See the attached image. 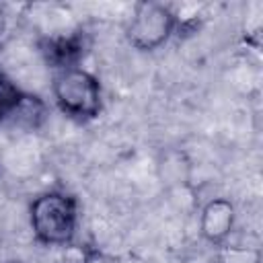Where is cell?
Masks as SVG:
<instances>
[{
	"label": "cell",
	"mask_w": 263,
	"mask_h": 263,
	"mask_svg": "<svg viewBox=\"0 0 263 263\" xmlns=\"http://www.w3.org/2000/svg\"><path fill=\"white\" fill-rule=\"evenodd\" d=\"M51 95L55 107L76 123H88L101 115V82L92 72L80 66L55 70L51 80Z\"/></svg>",
	"instance_id": "obj_2"
},
{
	"label": "cell",
	"mask_w": 263,
	"mask_h": 263,
	"mask_svg": "<svg viewBox=\"0 0 263 263\" xmlns=\"http://www.w3.org/2000/svg\"><path fill=\"white\" fill-rule=\"evenodd\" d=\"M218 263H261V253L255 247L240 245H220Z\"/></svg>",
	"instance_id": "obj_8"
},
{
	"label": "cell",
	"mask_w": 263,
	"mask_h": 263,
	"mask_svg": "<svg viewBox=\"0 0 263 263\" xmlns=\"http://www.w3.org/2000/svg\"><path fill=\"white\" fill-rule=\"evenodd\" d=\"M177 23V14L168 4L146 0L134 6L125 27V39L138 51H156L173 37Z\"/></svg>",
	"instance_id": "obj_3"
},
{
	"label": "cell",
	"mask_w": 263,
	"mask_h": 263,
	"mask_svg": "<svg viewBox=\"0 0 263 263\" xmlns=\"http://www.w3.org/2000/svg\"><path fill=\"white\" fill-rule=\"evenodd\" d=\"M55 263H117V259L97 247L72 242L64 247V253L55 259Z\"/></svg>",
	"instance_id": "obj_7"
},
{
	"label": "cell",
	"mask_w": 263,
	"mask_h": 263,
	"mask_svg": "<svg viewBox=\"0 0 263 263\" xmlns=\"http://www.w3.org/2000/svg\"><path fill=\"white\" fill-rule=\"evenodd\" d=\"M29 224L39 245L64 249L76 236L78 199L60 189L43 191L29 205Z\"/></svg>",
	"instance_id": "obj_1"
},
{
	"label": "cell",
	"mask_w": 263,
	"mask_h": 263,
	"mask_svg": "<svg viewBox=\"0 0 263 263\" xmlns=\"http://www.w3.org/2000/svg\"><path fill=\"white\" fill-rule=\"evenodd\" d=\"M8 263H21V261H8Z\"/></svg>",
	"instance_id": "obj_9"
},
{
	"label": "cell",
	"mask_w": 263,
	"mask_h": 263,
	"mask_svg": "<svg viewBox=\"0 0 263 263\" xmlns=\"http://www.w3.org/2000/svg\"><path fill=\"white\" fill-rule=\"evenodd\" d=\"M236 220L234 203L226 197H212L199 212V234L214 247L226 245Z\"/></svg>",
	"instance_id": "obj_4"
},
{
	"label": "cell",
	"mask_w": 263,
	"mask_h": 263,
	"mask_svg": "<svg viewBox=\"0 0 263 263\" xmlns=\"http://www.w3.org/2000/svg\"><path fill=\"white\" fill-rule=\"evenodd\" d=\"M88 51V41L82 31H68L60 35H49L41 41V53L49 66L55 70L74 68L82 62Z\"/></svg>",
	"instance_id": "obj_5"
},
{
	"label": "cell",
	"mask_w": 263,
	"mask_h": 263,
	"mask_svg": "<svg viewBox=\"0 0 263 263\" xmlns=\"http://www.w3.org/2000/svg\"><path fill=\"white\" fill-rule=\"evenodd\" d=\"M31 92H25L12 78L0 72V123H14Z\"/></svg>",
	"instance_id": "obj_6"
}]
</instances>
